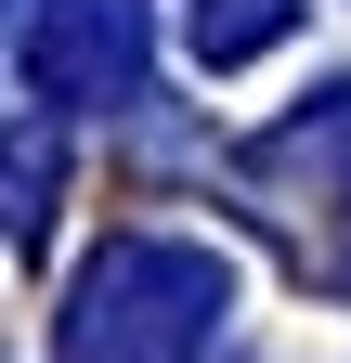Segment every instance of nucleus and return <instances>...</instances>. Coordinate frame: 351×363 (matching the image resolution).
I'll list each match as a JSON object with an SVG mask.
<instances>
[{
  "mask_svg": "<svg viewBox=\"0 0 351 363\" xmlns=\"http://www.w3.org/2000/svg\"><path fill=\"white\" fill-rule=\"evenodd\" d=\"M299 26V0H195V65H247Z\"/></svg>",
  "mask_w": 351,
  "mask_h": 363,
  "instance_id": "20e7f679",
  "label": "nucleus"
},
{
  "mask_svg": "<svg viewBox=\"0 0 351 363\" xmlns=\"http://www.w3.org/2000/svg\"><path fill=\"white\" fill-rule=\"evenodd\" d=\"M0 13H14V0H0Z\"/></svg>",
  "mask_w": 351,
  "mask_h": 363,
  "instance_id": "39448f33",
  "label": "nucleus"
},
{
  "mask_svg": "<svg viewBox=\"0 0 351 363\" xmlns=\"http://www.w3.org/2000/svg\"><path fill=\"white\" fill-rule=\"evenodd\" d=\"M53 195H65V117H26V130H0V234H39L53 220Z\"/></svg>",
  "mask_w": 351,
  "mask_h": 363,
  "instance_id": "7ed1b4c3",
  "label": "nucleus"
},
{
  "mask_svg": "<svg viewBox=\"0 0 351 363\" xmlns=\"http://www.w3.org/2000/svg\"><path fill=\"white\" fill-rule=\"evenodd\" d=\"M39 104H144V0H26Z\"/></svg>",
  "mask_w": 351,
  "mask_h": 363,
  "instance_id": "f03ea898",
  "label": "nucleus"
},
{
  "mask_svg": "<svg viewBox=\"0 0 351 363\" xmlns=\"http://www.w3.org/2000/svg\"><path fill=\"white\" fill-rule=\"evenodd\" d=\"M234 311V272L222 247H183V234H104L78 259V286L53 311V363H208Z\"/></svg>",
  "mask_w": 351,
  "mask_h": 363,
  "instance_id": "f257e3e1",
  "label": "nucleus"
}]
</instances>
